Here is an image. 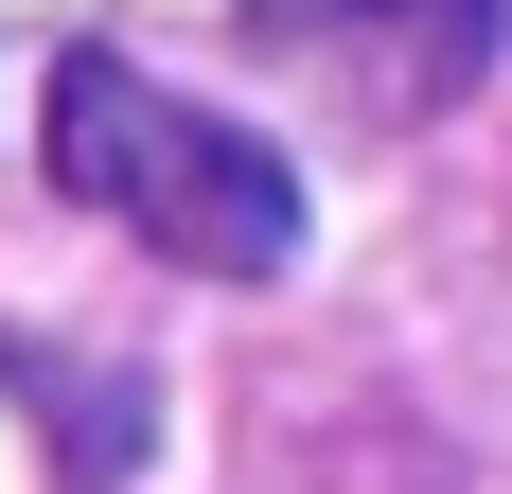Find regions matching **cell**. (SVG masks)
Wrapping results in <instances>:
<instances>
[{
  "mask_svg": "<svg viewBox=\"0 0 512 494\" xmlns=\"http://www.w3.org/2000/svg\"><path fill=\"white\" fill-rule=\"evenodd\" d=\"M248 53L371 106V124H424L512 53V0H248Z\"/></svg>",
  "mask_w": 512,
  "mask_h": 494,
  "instance_id": "7a4b0ae2",
  "label": "cell"
},
{
  "mask_svg": "<svg viewBox=\"0 0 512 494\" xmlns=\"http://www.w3.org/2000/svg\"><path fill=\"white\" fill-rule=\"evenodd\" d=\"M53 177H71L106 230H142L159 265H195V283H283V265H301V177H283V142L142 89L124 53H53Z\"/></svg>",
  "mask_w": 512,
  "mask_h": 494,
  "instance_id": "6da1fadb",
  "label": "cell"
}]
</instances>
